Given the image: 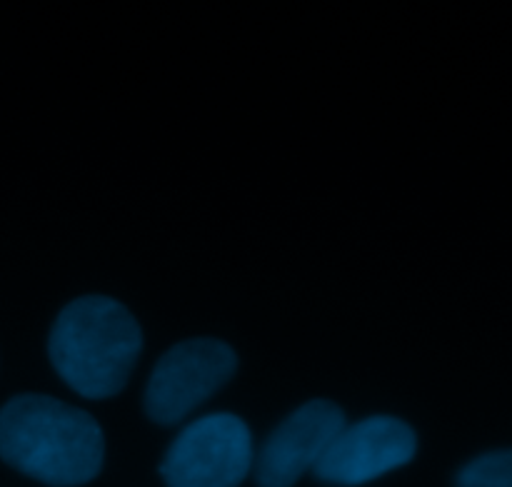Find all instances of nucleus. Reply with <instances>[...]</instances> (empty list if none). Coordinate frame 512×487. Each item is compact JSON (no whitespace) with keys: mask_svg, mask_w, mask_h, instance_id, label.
<instances>
[{"mask_svg":"<svg viewBox=\"0 0 512 487\" xmlns=\"http://www.w3.org/2000/svg\"><path fill=\"white\" fill-rule=\"evenodd\" d=\"M415 455V433L395 418H368L340 430L315 475L333 485H360L400 468Z\"/></svg>","mask_w":512,"mask_h":487,"instance_id":"obj_5","label":"nucleus"},{"mask_svg":"<svg viewBox=\"0 0 512 487\" xmlns=\"http://www.w3.org/2000/svg\"><path fill=\"white\" fill-rule=\"evenodd\" d=\"M235 353L215 338H195L170 348L155 365L145 390V410L160 425L183 420L208 400L235 370Z\"/></svg>","mask_w":512,"mask_h":487,"instance_id":"obj_4","label":"nucleus"},{"mask_svg":"<svg viewBox=\"0 0 512 487\" xmlns=\"http://www.w3.org/2000/svg\"><path fill=\"white\" fill-rule=\"evenodd\" d=\"M143 335L128 308L105 295L73 300L50 333V363L85 398H110L128 383Z\"/></svg>","mask_w":512,"mask_h":487,"instance_id":"obj_2","label":"nucleus"},{"mask_svg":"<svg viewBox=\"0 0 512 487\" xmlns=\"http://www.w3.org/2000/svg\"><path fill=\"white\" fill-rule=\"evenodd\" d=\"M458 487H512V450L473 460L460 473Z\"/></svg>","mask_w":512,"mask_h":487,"instance_id":"obj_7","label":"nucleus"},{"mask_svg":"<svg viewBox=\"0 0 512 487\" xmlns=\"http://www.w3.org/2000/svg\"><path fill=\"white\" fill-rule=\"evenodd\" d=\"M253 463L248 425L228 413L205 415L170 445L160 473L168 487H235Z\"/></svg>","mask_w":512,"mask_h":487,"instance_id":"obj_3","label":"nucleus"},{"mask_svg":"<svg viewBox=\"0 0 512 487\" xmlns=\"http://www.w3.org/2000/svg\"><path fill=\"white\" fill-rule=\"evenodd\" d=\"M103 453L100 425L85 410L48 395H18L0 408V458L40 483H88Z\"/></svg>","mask_w":512,"mask_h":487,"instance_id":"obj_1","label":"nucleus"},{"mask_svg":"<svg viewBox=\"0 0 512 487\" xmlns=\"http://www.w3.org/2000/svg\"><path fill=\"white\" fill-rule=\"evenodd\" d=\"M343 428V410L328 400H313L295 410L260 450L258 483L263 487H290L298 483L300 475L310 468L315 470Z\"/></svg>","mask_w":512,"mask_h":487,"instance_id":"obj_6","label":"nucleus"}]
</instances>
